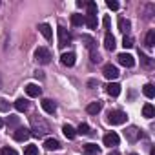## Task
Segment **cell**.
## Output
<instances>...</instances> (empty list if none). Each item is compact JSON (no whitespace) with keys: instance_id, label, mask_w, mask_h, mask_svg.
<instances>
[{"instance_id":"obj_39","label":"cell","mask_w":155,"mask_h":155,"mask_svg":"<svg viewBox=\"0 0 155 155\" xmlns=\"http://www.w3.org/2000/svg\"><path fill=\"white\" fill-rule=\"evenodd\" d=\"M88 2H84V0H79V2H77V6H79V8H82V6H86Z\"/></svg>"},{"instance_id":"obj_36","label":"cell","mask_w":155,"mask_h":155,"mask_svg":"<svg viewBox=\"0 0 155 155\" xmlns=\"http://www.w3.org/2000/svg\"><path fill=\"white\" fill-rule=\"evenodd\" d=\"M91 62H101V55L97 51H91Z\"/></svg>"},{"instance_id":"obj_4","label":"cell","mask_w":155,"mask_h":155,"mask_svg":"<svg viewBox=\"0 0 155 155\" xmlns=\"http://www.w3.org/2000/svg\"><path fill=\"white\" fill-rule=\"evenodd\" d=\"M57 33H58V48H66L68 44H69V40H71V35L66 31V28H62V26H58L57 28Z\"/></svg>"},{"instance_id":"obj_31","label":"cell","mask_w":155,"mask_h":155,"mask_svg":"<svg viewBox=\"0 0 155 155\" xmlns=\"http://www.w3.org/2000/svg\"><path fill=\"white\" fill-rule=\"evenodd\" d=\"M140 60H142V64H144L146 68H151V66H153V60H151L150 57H146V55H142V53H140Z\"/></svg>"},{"instance_id":"obj_41","label":"cell","mask_w":155,"mask_h":155,"mask_svg":"<svg viewBox=\"0 0 155 155\" xmlns=\"http://www.w3.org/2000/svg\"><path fill=\"white\" fill-rule=\"evenodd\" d=\"M150 155H155V150H153V148H151V153H150Z\"/></svg>"},{"instance_id":"obj_2","label":"cell","mask_w":155,"mask_h":155,"mask_svg":"<svg viewBox=\"0 0 155 155\" xmlns=\"http://www.w3.org/2000/svg\"><path fill=\"white\" fill-rule=\"evenodd\" d=\"M126 113L124 111H120V110H113V111H110L108 113V122L110 124H115V126H119V124H124L126 122Z\"/></svg>"},{"instance_id":"obj_29","label":"cell","mask_w":155,"mask_h":155,"mask_svg":"<svg viewBox=\"0 0 155 155\" xmlns=\"http://www.w3.org/2000/svg\"><path fill=\"white\" fill-rule=\"evenodd\" d=\"M24 155H38V148H37L35 144H29V146H26Z\"/></svg>"},{"instance_id":"obj_19","label":"cell","mask_w":155,"mask_h":155,"mask_svg":"<svg viewBox=\"0 0 155 155\" xmlns=\"http://www.w3.org/2000/svg\"><path fill=\"white\" fill-rule=\"evenodd\" d=\"M44 146H46V150H49V151H55V150H58V148H60V142H58L57 139H46Z\"/></svg>"},{"instance_id":"obj_13","label":"cell","mask_w":155,"mask_h":155,"mask_svg":"<svg viewBox=\"0 0 155 155\" xmlns=\"http://www.w3.org/2000/svg\"><path fill=\"white\" fill-rule=\"evenodd\" d=\"M40 104H42V110H44L46 113H55V110H57V104H55L51 99H44Z\"/></svg>"},{"instance_id":"obj_15","label":"cell","mask_w":155,"mask_h":155,"mask_svg":"<svg viewBox=\"0 0 155 155\" xmlns=\"http://www.w3.org/2000/svg\"><path fill=\"white\" fill-rule=\"evenodd\" d=\"M82 148H84V153H86V155H99V153H101V148H99L97 144H93V142H88V144H84Z\"/></svg>"},{"instance_id":"obj_5","label":"cell","mask_w":155,"mask_h":155,"mask_svg":"<svg viewBox=\"0 0 155 155\" xmlns=\"http://www.w3.org/2000/svg\"><path fill=\"white\" fill-rule=\"evenodd\" d=\"M102 73H104V77L108 81H115L117 77H119V69H117V66H113V64H106L104 68H102Z\"/></svg>"},{"instance_id":"obj_42","label":"cell","mask_w":155,"mask_h":155,"mask_svg":"<svg viewBox=\"0 0 155 155\" xmlns=\"http://www.w3.org/2000/svg\"><path fill=\"white\" fill-rule=\"evenodd\" d=\"M131 155H137V153H131Z\"/></svg>"},{"instance_id":"obj_33","label":"cell","mask_w":155,"mask_h":155,"mask_svg":"<svg viewBox=\"0 0 155 155\" xmlns=\"http://www.w3.org/2000/svg\"><path fill=\"white\" fill-rule=\"evenodd\" d=\"M122 46H124V48H133V38H131L130 35L124 37V38H122Z\"/></svg>"},{"instance_id":"obj_6","label":"cell","mask_w":155,"mask_h":155,"mask_svg":"<svg viewBox=\"0 0 155 155\" xmlns=\"http://www.w3.org/2000/svg\"><path fill=\"white\" fill-rule=\"evenodd\" d=\"M142 137V133H140V130L137 128V126H130L128 130H126V139L130 140V142H135V140H139Z\"/></svg>"},{"instance_id":"obj_32","label":"cell","mask_w":155,"mask_h":155,"mask_svg":"<svg viewBox=\"0 0 155 155\" xmlns=\"http://www.w3.org/2000/svg\"><path fill=\"white\" fill-rule=\"evenodd\" d=\"M0 155H18V153H17L13 148H8V146H6V148L0 150Z\"/></svg>"},{"instance_id":"obj_35","label":"cell","mask_w":155,"mask_h":155,"mask_svg":"<svg viewBox=\"0 0 155 155\" xmlns=\"http://www.w3.org/2000/svg\"><path fill=\"white\" fill-rule=\"evenodd\" d=\"M9 110V102L6 99H0V111H8Z\"/></svg>"},{"instance_id":"obj_26","label":"cell","mask_w":155,"mask_h":155,"mask_svg":"<svg viewBox=\"0 0 155 155\" xmlns=\"http://www.w3.org/2000/svg\"><path fill=\"white\" fill-rule=\"evenodd\" d=\"M81 38H82V42H86V48H88L90 51H95V40H93L91 37H88V35H82Z\"/></svg>"},{"instance_id":"obj_30","label":"cell","mask_w":155,"mask_h":155,"mask_svg":"<svg viewBox=\"0 0 155 155\" xmlns=\"http://www.w3.org/2000/svg\"><path fill=\"white\" fill-rule=\"evenodd\" d=\"M77 133H81V135H88L90 133V126L86 124V122H82L81 126H79V130H75Z\"/></svg>"},{"instance_id":"obj_10","label":"cell","mask_w":155,"mask_h":155,"mask_svg":"<svg viewBox=\"0 0 155 155\" xmlns=\"http://www.w3.org/2000/svg\"><path fill=\"white\" fill-rule=\"evenodd\" d=\"M75 53H64L62 57H60V62L64 64V66H68V68H71V66H75Z\"/></svg>"},{"instance_id":"obj_37","label":"cell","mask_w":155,"mask_h":155,"mask_svg":"<svg viewBox=\"0 0 155 155\" xmlns=\"http://www.w3.org/2000/svg\"><path fill=\"white\" fill-rule=\"evenodd\" d=\"M17 122H18V117H15V115L8 117V124H17Z\"/></svg>"},{"instance_id":"obj_40","label":"cell","mask_w":155,"mask_h":155,"mask_svg":"<svg viewBox=\"0 0 155 155\" xmlns=\"http://www.w3.org/2000/svg\"><path fill=\"white\" fill-rule=\"evenodd\" d=\"M2 126H4V120H2V119H0V128H2Z\"/></svg>"},{"instance_id":"obj_11","label":"cell","mask_w":155,"mask_h":155,"mask_svg":"<svg viewBox=\"0 0 155 155\" xmlns=\"http://www.w3.org/2000/svg\"><path fill=\"white\" fill-rule=\"evenodd\" d=\"M106 91H108L110 97H119V95H120V86H119L117 82H110V84L106 86Z\"/></svg>"},{"instance_id":"obj_17","label":"cell","mask_w":155,"mask_h":155,"mask_svg":"<svg viewBox=\"0 0 155 155\" xmlns=\"http://www.w3.org/2000/svg\"><path fill=\"white\" fill-rule=\"evenodd\" d=\"M119 29L124 33V37H128V33H130V29H131V24H130V20H126V18H119Z\"/></svg>"},{"instance_id":"obj_1","label":"cell","mask_w":155,"mask_h":155,"mask_svg":"<svg viewBox=\"0 0 155 155\" xmlns=\"http://www.w3.org/2000/svg\"><path fill=\"white\" fill-rule=\"evenodd\" d=\"M31 131H33V135L35 137H44L48 131H49V124L44 120V119H40V117H33L31 119Z\"/></svg>"},{"instance_id":"obj_21","label":"cell","mask_w":155,"mask_h":155,"mask_svg":"<svg viewBox=\"0 0 155 155\" xmlns=\"http://www.w3.org/2000/svg\"><path fill=\"white\" fill-rule=\"evenodd\" d=\"M142 115L146 117V119H151V117H155V108L148 102V104H144L142 106Z\"/></svg>"},{"instance_id":"obj_16","label":"cell","mask_w":155,"mask_h":155,"mask_svg":"<svg viewBox=\"0 0 155 155\" xmlns=\"http://www.w3.org/2000/svg\"><path fill=\"white\" fill-rule=\"evenodd\" d=\"M38 31L42 33V37H44L46 40H51L53 31H51V26H49V24H40V26H38Z\"/></svg>"},{"instance_id":"obj_24","label":"cell","mask_w":155,"mask_h":155,"mask_svg":"<svg viewBox=\"0 0 155 155\" xmlns=\"http://www.w3.org/2000/svg\"><path fill=\"white\" fill-rule=\"evenodd\" d=\"M84 24H86L90 29H97V17H90V15H86V17H84Z\"/></svg>"},{"instance_id":"obj_12","label":"cell","mask_w":155,"mask_h":155,"mask_svg":"<svg viewBox=\"0 0 155 155\" xmlns=\"http://www.w3.org/2000/svg\"><path fill=\"white\" fill-rule=\"evenodd\" d=\"M26 93H28L29 97H40L42 88L37 86V84H28V86H26Z\"/></svg>"},{"instance_id":"obj_3","label":"cell","mask_w":155,"mask_h":155,"mask_svg":"<svg viewBox=\"0 0 155 155\" xmlns=\"http://www.w3.org/2000/svg\"><path fill=\"white\" fill-rule=\"evenodd\" d=\"M35 60L38 64H49L51 62V53L46 48H37L35 49Z\"/></svg>"},{"instance_id":"obj_9","label":"cell","mask_w":155,"mask_h":155,"mask_svg":"<svg viewBox=\"0 0 155 155\" xmlns=\"http://www.w3.org/2000/svg\"><path fill=\"white\" fill-rule=\"evenodd\" d=\"M119 140H120V139H119V135H117L115 131H110V133L104 135V146H110V148H111V146H117Z\"/></svg>"},{"instance_id":"obj_8","label":"cell","mask_w":155,"mask_h":155,"mask_svg":"<svg viewBox=\"0 0 155 155\" xmlns=\"http://www.w3.org/2000/svg\"><path fill=\"white\" fill-rule=\"evenodd\" d=\"M13 137H15V140H18V142H24V140H28V139L31 137V131H29L28 128H18V130L13 133Z\"/></svg>"},{"instance_id":"obj_38","label":"cell","mask_w":155,"mask_h":155,"mask_svg":"<svg viewBox=\"0 0 155 155\" xmlns=\"http://www.w3.org/2000/svg\"><path fill=\"white\" fill-rule=\"evenodd\" d=\"M102 22H104V26H106V28L110 29V24H111V20H110V17H104V20H102Z\"/></svg>"},{"instance_id":"obj_25","label":"cell","mask_w":155,"mask_h":155,"mask_svg":"<svg viewBox=\"0 0 155 155\" xmlns=\"http://www.w3.org/2000/svg\"><path fill=\"white\" fill-rule=\"evenodd\" d=\"M142 93H144L148 99H153V97H155V88H153V84H144Z\"/></svg>"},{"instance_id":"obj_7","label":"cell","mask_w":155,"mask_h":155,"mask_svg":"<svg viewBox=\"0 0 155 155\" xmlns=\"http://www.w3.org/2000/svg\"><path fill=\"white\" fill-rule=\"evenodd\" d=\"M117 58H119V62H120L124 68H133V66H135V58H133L130 53H120Z\"/></svg>"},{"instance_id":"obj_18","label":"cell","mask_w":155,"mask_h":155,"mask_svg":"<svg viewBox=\"0 0 155 155\" xmlns=\"http://www.w3.org/2000/svg\"><path fill=\"white\" fill-rule=\"evenodd\" d=\"M104 46H106L108 51H113V49H115V37H113L110 31H108L106 37H104Z\"/></svg>"},{"instance_id":"obj_14","label":"cell","mask_w":155,"mask_h":155,"mask_svg":"<svg viewBox=\"0 0 155 155\" xmlns=\"http://www.w3.org/2000/svg\"><path fill=\"white\" fill-rule=\"evenodd\" d=\"M101 110H102V101H95V102L88 104V108H86V111H88L90 115H97Z\"/></svg>"},{"instance_id":"obj_22","label":"cell","mask_w":155,"mask_h":155,"mask_svg":"<svg viewBox=\"0 0 155 155\" xmlns=\"http://www.w3.org/2000/svg\"><path fill=\"white\" fill-rule=\"evenodd\" d=\"M62 133H64L68 139H75V135H77L75 128H73V126H69V124H64V126H62Z\"/></svg>"},{"instance_id":"obj_20","label":"cell","mask_w":155,"mask_h":155,"mask_svg":"<svg viewBox=\"0 0 155 155\" xmlns=\"http://www.w3.org/2000/svg\"><path fill=\"white\" fill-rule=\"evenodd\" d=\"M15 108H17V111H28L29 102H28L26 99H17V101H15Z\"/></svg>"},{"instance_id":"obj_27","label":"cell","mask_w":155,"mask_h":155,"mask_svg":"<svg viewBox=\"0 0 155 155\" xmlns=\"http://www.w3.org/2000/svg\"><path fill=\"white\" fill-rule=\"evenodd\" d=\"M71 24H73L75 28L82 26V24H84V17H82V15H71Z\"/></svg>"},{"instance_id":"obj_28","label":"cell","mask_w":155,"mask_h":155,"mask_svg":"<svg viewBox=\"0 0 155 155\" xmlns=\"http://www.w3.org/2000/svg\"><path fill=\"white\" fill-rule=\"evenodd\" d=\"M86 8H88V15L90 17H97V4L95 2H88Z\"/></svg>"},{"instance_id":"obj_34","label":"cell","mask_w":155,"mask_h":155,"mask_svg":"<svg viewBox=\"0 0 155 155\" xmlns=\"http://www.w3.org/2000/svg\"><path fill=\"white\" fill-rule=\"evenodd\" d=\"M106 6H108L111 11H117V9H119V2H115V0H108Z\"/></svg>"},{"instance_id":"obj_23","label":"cell","mask_w":155,"mask_h":155,"mask_svg":"<svg viewBox=\"0 0 155 155\" xmlns=\"http://www.w3.org/2000/svg\"><path fill=\"white\" fill-rule=\"evenodd\" d=\"M144 42H146L148 48H153V46H155V29H150V31L146 33V40H144Z\"/></svg>"}]
</instances>
